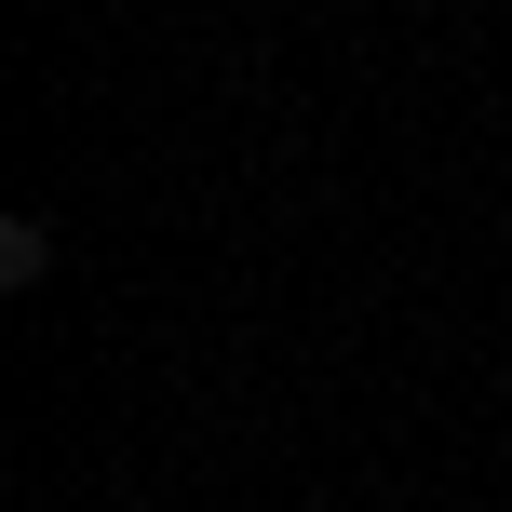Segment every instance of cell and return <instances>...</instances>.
I'll list each match as a JSON object with an SVG mask.
<instances>
[{
    "label": "cell",
    "instance_id": "6da1fadb",
    "mask_svg": "<svg viewBox=\"0 0 512 512\" xmlns=\"http://www.w3.org/2000/svg\"><path fill=\"white\" fill-rule=\"evenodd\" d=\"M54 270V230H41V216H14V230H0V283H14V297H27V283H41Z\"/></svg>",
    "mask_w": 512,
    "mask_h": 512
}]
</instances>
